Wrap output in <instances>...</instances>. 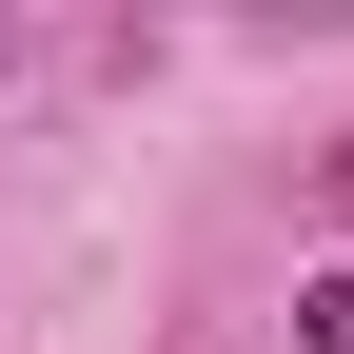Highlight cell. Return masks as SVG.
<instances>
[{"label":"cell","instance_id":"6da1fadb","mask_svg":"<svg viewBox=\"0 0 354 354\" xmlns=\"http://www.w3.org/2000/svg\"><path fill=\"white\" fill-rule=\"evenodd\" d=\"M295 354H354V276H315V295H295Z\"/></svg>","mask_w":354,"mask_h":354}]
</instances>
